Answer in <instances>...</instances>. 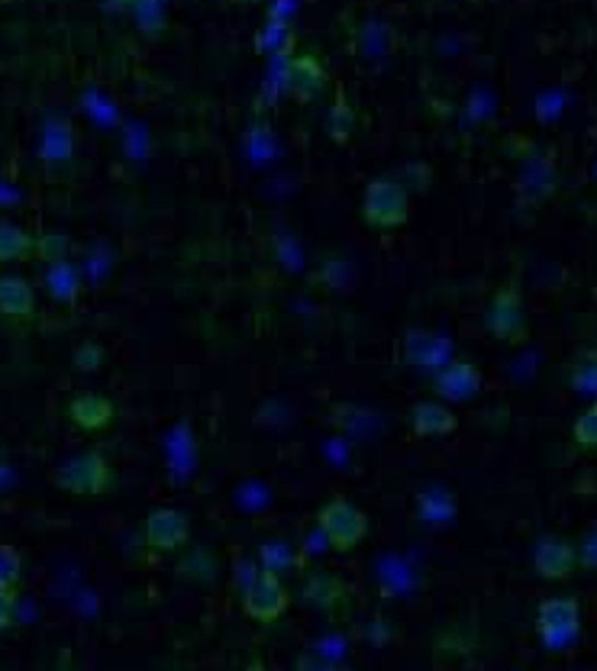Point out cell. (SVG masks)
<instances>
[{
	"label": "cell",
	"mask_w": 597,
	"mask_h": 671,
	"mask_svg": "<svg viewBox=\"0 0 597 671\" xmlns=\"http://www.w3.org/2000/svg\"><path fill=\"white\" fill-rule=\"evenodd\" d=\"M56 485L68 494H78V498L104 494L114 485V468L101 452H81V455L68 458L56 471Z\"/></svg>",
	"instance_id": "5b68a950"
},
{
	"label": "cell",
	"mask_w": 597,
	"mask_h": 671,
	"mask_svg": "<svg viewBox=\"0 0 597 671\" xmlns=\"http://www.w3.org/2000/svg\"><path fill=\"white\" fill-rule=\"evenodd\" d=\"M537 633L549 652H565L582 636V604L575 598H546L537 607Z\"/></svg>",
	"instance_id": "7a4b0ae2"
},
{
	"label": "cell",
	"mask_w": 597,
	"mask_h": 671,
	"mask_svg": "<svg viewBox=\"0 0 597 671\" xmlns=\"http://www.w3.org/2000/svg\"><path fill=\"white\" fill-rule=\"evenodd\" d=\"M20 571H23V559H20V553H16V549H10V546H0V588H16Z\"/></svg>",
	"instance_id": "7402d4cb"
},
{
	"label": "cell",
	"mask_w": 597,
	"mask_h": 671,
	"mask_svg": "<svg viewBox=\"0 0 597 671\" xmlns=\"http://www.w3.org/2000/svg\"><path fill=\"white\" fill-rule=\"evenodd\" d=\"M239 598H242V611L252 619H259V623L278 619L291 604V594H288L285 581L278 575L265 571V568L255 571V578L239 591Z\"/></svg>",
	"instance_id": "8992f818"
},
{
	"label": "cell",
	"mask_w": 597,
	"mask_h": 671,
	"mask_svg": "<svg viewBox=\"0 0 597 671\" xmlns=\"http://www.w3.org/2000/svg\"><path fill=\"white\" fill-rule=\"evenodd\" d=\"M343 598H346V588H343V581H340L336 575L317 571V575H310V578L303 581V601H307L310 607L333 611L336 604H343Z\"/></svg>",
	"instance_id": "5bb4252c"
},
{
	"label": "cell",
	"mask_w": 597,
	"mask_h": 671,
	"mask_svg": "<svg viewBox=\"0 0 597 671\" xmlns=\"http://www.w3.org/2000/svg\"><path fill=\"white\" fill-rule=\"evenodd\" d=\"M436 394L443 400H452V403H462V400H472L481 391V372H478L472 362H449L446 368L436 372V382H433Z\"/></svg>",
	"instance_id": "30bf717a"
},
{
	"label": "cell",
	"mask_w": 597,
	"mask_h": 671,
	"mask_svg": "<svg viewBox=\"0 0 597 671\" xmlns=\"http://www.w3.org/2000/svg\"><path fill=\"white\" fill-rule=\"evenodd\" d=\"M46 287L49 294L61 300V304H74L78 294H81V278H78V269L68 262V259H59V262H49V272H46Z\"/></svg>",
	"instance_id": "2e32d148"
},
{
	"label": "cell",
	"mask_w": 597,
	"mask_h": 671,
	"mask_svg": "<svg viewBox=\"0 0 597 671\" xmlns=\"http://www.w3.org/2000/svg\"><path fill=\"white\" fill-rule=\"evenodd\" d=\"M68 420L81 430H104L114 420V403L101 394H78L68 403Z\"/></svg>",
	"instance_id": "7c38bea8"
},
{
	"label": "cell",
	"mask_w": 597,
	"mask_h": 671,
	"mask_svg": "<svg viewBox=\"0 0 597 671\" xmlns=\"http://www.w3.org/2000/svg\"><path fill=\"white\" fill-rule=\"evenodd\" d=\"M36 252V239L23 226L0 224V262H23Z\"/></svg>",
	"instance_id": "e0dca14e"
},
{
	"label": "cell",
	"mask_w": 597,
	"mask_h": 671,
	"mask_svg": "<svg viewBox=\"0 0 597 671\" xmlns=\"http://www.w3.org/2000/svg\"><path fill=\"white\" fill-rule=\"evenodd\" d=\"M533 568H537L539 578H546V581H565L578 568V553H575V546L569 539L546 536V539H539L537 553H533Z\"/></svg>",
	"instance_id": "ba28073f"
},
{
	"label": "cell",
	"mask_w": 597,
	"mask_h": 671,
	"mask_svg": "<svg viewBox=\"0 0 597 671\" xmlns=\"http://www.w3.org/2000/svg\"><path fill=\"white\" fill-rule=\"evenodd\" d=\"M484 327L501 342H524L530 336V320H527V307L517 281H507L494 291L484 314Z\"/></svg>",
	"instance_id": "3957f363"
},
{
	"label": "cell",
	"mask_w": 597,
	"mask_h": 671,
	"mask_svg": "<svg viewBox=\"0 0 597 671\" xmlns=\"http://www.w3.org/2000/svg\"><path fill=\"white\" fill-rule=\"evenodd\" d=\"M353 129H356V111L346 98H336V104L326 113V133L333 143H349L353 139Z\"/></svg>",
	"instance_id": "ffe728a7"
},
{
	"label": "cell",
	"mask_w": 597,
	"mask_h": 671,
	"mask_svg": "<svg viewBox=\"0 0 597 671\" xmlns=\"http://www.w3.org/2000/svg\"><path fill=\"white\" fill-rule=\"evenodd\" d=\"M456 427H459V420H456V413H452L446 403L420 400L417 407L411 410V430H414L417 436H423V440H429V436H449V433H456Z\"/></svg>",
	"instance_id": "8fae6325"
},
{
	"label": "cell",
	"mask_w": 597,
	"mask_h": 671,
	"mask_svg": "<svg viewBox=\"0 0 597 671\" xmlns=\"http://www.w3.org/2000/svg\"><path fill=\"white\" fill-rule=\"evenodd\" d=\"M16 616V588H0V629H7Z\"/></svg>",
	"instance_id": "4316f807"
},
{
	"label": "cell",
	"mask_w": 597,
	"mask_h": 671,
	"mask_svg": "<svg viewBox=\"0 0 597 671\" xmlns=\"http://www.w3.org/2000/svg\"><path fill=\"white\" fill-rule=\"evenodd\" d=\"M569 385L578 394L597 397V349H585L575 355V362L569 368Z\"/></svg>",
	"instance_id": "d6986e66"
},
{
	"label": "cell",
	"mask_w": 597,
	"mask_h": 671,
	"mask_svg": "<svg viewBox=\"0 0 597 671\" xmlns=\"http://www.w3.org/2000/svg\"><path fill=\"white\" fill-rule=\"evenodd\" d=\"M36 310V291L26 278L16 275H3L0 278V314L3 317H33Z\"/></svg>",
	"instance_id": "4fadbf2b"
},
{
	"label": "cell",
	"mask_w": 597,
	"mask_h": 671,
	"mask_svg": "<svg viewBox=\"0 0 597 671\" xmlns=\"http://www.w3.org/2000/svg\"><path fill=\"white\" fill-rule=\"evenodd\" d=\"M101 362H104V349L94 342H88L74 352V368H81V372H94V368H101Z\"/></svg>",
	"instance_id": "603a6c76"
},
{
	"label": "cell",
	"mask_w": 597,
	"mask_h": 671,
	"mask_svg": "<svg viewBox=\"0 0 597 671\" xmlns=\"http://www.w3.org/2000/svg\"><path fill=\"white\" fill-rule=\"evenodd\" d=\"M575 553H578V565H582V568L597 571V530L585 533V539H582V546H578Z\"/></svg>",
	"instance_id": "484cf974"
},
{
	"label": "cell",
	"mask_w": 597,
	"mask_h": 671,
	"mask_svg": "<svg viewBox=\"0 0 597 671\" xmlns=\"http://www.w3.org/2000/svg\"><path fill=\"white\" fill-rule=\"evenodd\" d=\"M572 440L578 448H597V403H592L572 427Z\"/></svg>",
	"instance_id": "44dd1931"
},
{
	"label": "cell",
	"mask_w": 597,
	"mask_h": 671,
	"mask_svg": "<svg viewBox=\"0 0 597 671\" xmlns=\"http://www.w3.org/2000/svg\"><path fill=\"white\" fill-rule=\"evenodd\" d=\"M136 26L146 39H162L169 26V0H133Z\"/></svg>",
	"instance_id": "9a60e30c"
},
{
	"label": "cell",
	"mask_w": 597,
	"mask_h": 671,
	"mask_svg": "<svg viewBox=\"0 0 597 671\" xmlns=\"http://www.w3.org/2000/svg\"><path fill=\"white\" fill-rule=\"evenodd\" d=\"M361 217H365V224L375 226V229L404 226L407 217H411V194H407V187L401 181H394V178H375L365 187Z\"/></svg>",
	"instance_id": "6da1fadb"
},
{
	"label": "cell",
	"mask_w": 597,
	"mask_h": 671,
	"mask_svg": "<svg viewBox=\"0 0 597 671\" xmlns=\"http://www.w3.org/2000/svg\"><path fill=\"white\" fill-rule=\"evenodd\" d=\"M317 526L336 553H353L368 533V516L346 498H333L320 507Z\"/></svg>",
	"instance_id": "277c9868"
},
{
	"label": "cell",
	"mask_w": 597,
	"mask_h": 671,
	"mask_svg": "<svg viewBox=\"0 0 597 671\" xmlns=\"http://www.w3.org/2000/svg\"><path fill=\"white\" fill-rule=\"evenodd\" d=\"M295 671H349V669H343V666L323 659L320 652H300L298 659H295Z\"/></svg>",
	"instance_id": "cb8c5ba5"
},
{
	"label": "cell",
	"mask_w": 597,
	"mask_h": 671,
	"mask_svg": "<svg viewBox=\"0 0 597 671\" xmlns=\"http://www.w3.org/2000/svg\"><path fill=\"white\" fill-rule=\"evenodd\" d=\"M323 84H326V68H323V61L317 56L307 53V56H295L288 61V68H285V88H288V94H291L295 101L307 104V101L320 98Z\"/></svg>",
	"instance_id": "9c48e42d"
},
{
	"label": "cell",
	"mask_w": 597,
	"mask_h": 671,
	"mask_svg": "<svg viewBox=\"0 0 597 671\" xmlns=\"http://www.w3.org/2000/svg\"><path fill=\"white\" fill-rule=\"evenodd\" d=\"M259 561H262L265 571H272V575H278V578L298 571L300 565H303V559L295 553V546H291V543H282V539H278V543H265V546L259 549Z\"/></svg>",
	"instance_id": "ac0fdd59"
},
{
	"label": "cell",
	"mask_w": 597,
	"mask_h": 671,
	"mask_svg": "<svg viewBox=\"0 0 597 671\" xmlns=\"http://www.w3.org/2000/svg\"><path fill=\"white\" fill-rule=\"evenodd\" d=\"M65 246H68V242H65L61 236H56V232L36 239V252H39L46 262H59V259H65Z\"/></svg>",
	"instance_id": "d4e9b609"
},
{
	"label": "cell",
	"mask_w": 597,
	"mask_h": 671,
	"mask_svg": "<svg viewBox=\"0 0 597 671\" xmlns=\"http://www.w3.org/2000/svg\"><path fill=\"white\" fill-rule=\"evenodd\" d=\"M191 536V523L187 516L175 510V507H159L146 516V543L156 549V553H172L187 543Z\"/></svg>",
	"instance_id": "52a82bcc"
}]
</instances>
